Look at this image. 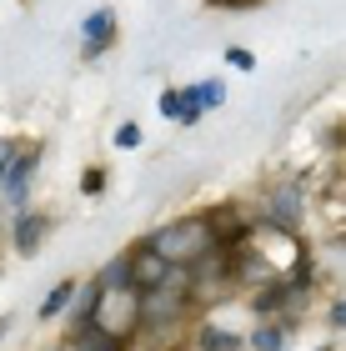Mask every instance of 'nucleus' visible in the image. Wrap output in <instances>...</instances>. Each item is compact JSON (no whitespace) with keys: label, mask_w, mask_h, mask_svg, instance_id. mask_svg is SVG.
I'll return each mask as SVG.
<instances>
[{"label":"nucleus","mask_w":346,"mask_h":351,"mask_svg":"<svg viewBox=\"0 0 346 351\" xmlns=\"http://www.w3.org/2000/svg\"><path fill=\"white\" fill-rule=\"evenodd\" d=\"M146 246L166 266H191V261H201V256L216 251V226L206 216H181V221H171V226H161Z\"/></svg>","instance_id":"1"},{"label":"nucleus","mask_w":346,"mask_h":351,"mask_svg":"<svg viewBox=\"0 0 346 351\" xmlns=\"http://www.w3.org/2000/svg\"><path fill=\"white\" fill-rule=\"evenodd\" d=\"M181 306H186V286H151L146 291V301L136 306V322L140 326H166V322H176L181 316Z\"/></svg>","instance_id":"2"},{"label":"nucleus","mask_w":346,"mask_h":351,"mask_svg":"<svg viewBox=\"0 0 346 351\" xmlns=\"http://www.w3.org/2000/svg\"><path fill=\"white\" fill-rule=\"evenodd\" d=\"M125 276H131V286H140V291H151V286L166 281V261L156 256L151 246H140L131 261H125Z\"/></svg>","instance_id":"3"},{"label":"nucleus","mask_w":346,"mask_h":351,"mask_svg":"<svg viewBox=\"0 0 346 351\" xmlns=\"http://www.w3.org/2000/svg\"><path fill=\"white\" fill-rule=\"evenodd\" d=\"M266 221H271L276 231H291L296 221H301V186H281V191H271V211H266Z\"/></svg>","instance_id":"4"},{"label":"nucleus","mask_w":346,"mask_h":351,"mask_svg":"<svg viewBox=\"0 0 346 351\" xmlns=\"http://www.w3.org/2000/svg\"><path fill=\"white\" fill-rule=\"evenodd\" d=\"M36 161H40V151H30V156H15L10 176L0 181V186H5V201H10V206H21V201H25V186H30V171H36Z\"/></svg>","instance_id":"5"},{"label":"nucleus","mask_w":346,"mask_h":351,"mask_svg":"<svg viewBox=\"0 0 346 351\" xmlns=\"http://www.w3.org/2000/svg\"><path fill=\"white\" fill-rule=\"evenodd\" d=\"M111 36H116V15L111 10H96L86 21V56H101L106 45H111Z\"/></svg>","instance_id":"6"},{"label":"nucleus","mask_w":346,"mask_h":351,"mask_svg":"<svg viewBox=\"0 0 346 351\" xmlns=\"http://www.w3.org/2000/svg\"><path fill=\"white\" fill-rule=\"evenodd\" d=\"M45 226H51L45 216H21V221H15V251H21V256H30V251L40 246Z\"/></svg>","instance_id":"7"},{"label":"nucleus","mask_w":346,"mask_h":351,"mask_svg":"<svg viewBox=\"0 0 346 351\" xmlns=\"http://www.w3.org/2000/svg\"><path fill=\"white\" fill-rule=\"evenodd\" d=\"M186 101H191L196 110H211V106H221V101H226V86H221V81H201V86L186 90Z\"/></svg>","instance_id":"8"},{"label":"nucleus","mask_w":346,"mask_h":351,"mask_svg":"<svg viewBox=\"0 0 346 351\" xmlns=\"http://www.w3.org/2000/svg\"><path fill=\"white\" fill-rule=\"evenodd\" d=\"M81 351H121V341L106 337L101 326H86V331H81Z\"/></svg>","instance_id":"9"},{"label":"nucleus","mask_w":346,"mask_h":351,"mask_svg":"<svg viewBox=\"0 0 346 351\" xmlns=\"http://www.w3.org/2000/svg\"><path fill=\"white\" fill-rule=\"evenodd\" d=\"M71 291H75V281H60L55 291H51V296L40 301V316H55V311H60V306H66V301H71Z\"/></svg>","instance_id":"10"},{"label":"nucleus","mask_w":346,"mask_h":351,"mask_svg":"<svg viewBox=\"0 0 346 351\" xmlns=\"http://www.w3.org/2000/svg\"><path fill=\"white\" fill-rule=\"evenodd\" d=\"M251 341H256V351H281V346H286V326H266Z\"/></svg>","instance_id":"11"},{"label":"nucleus","mask_w":346,"mask_h":351,"mask_svg":"<svg viewBox=\"0 0 346 351\" xmlns=\"http://www.w3.org/2000/svg\"><path fill=\"white\" fill-rule=\"evenodd\" d=\"M201 346H206V351H231L236 337H226V331H201Z\"/></svg>","instance_id":"12"},{"label":"nucleus","mask_w":346,"mask_h":351,"mask_svg":"<svg viewBox=\"0 0 346 351\" xmlns=\"http://www.w3.org/2000/svg\"><path fill=\"white\" fill-rule=\"evenodd\" d=\"M156 106H161V116L176 121L181 116V90H161V101H156Z\"/></svg>","instance_id":"13"},{"label":"nucleus","mask_w":346,"mask_h":351,"mask_svg":"<svg viewBox=\"0 0 346 351\" xmlns=\"http://www.w3.org/2000/svg\"><path fill=\"white\" fill-rule=\"evenodd\" d=\"M116 146H140V131H136V125H131V121H125V125H121V131H116Z\"/></svg>","instance_id":"14"},{"label":"nucleus","mask_w":346,"mask_h":351,"mask_svg":"<svg viewBox=\"0 0 346 351\" xmlns=\"http://www.w3.org/2000/svg\"><path fill=\"white\" fill-rule=\"evenodd\" d=\"M226 60H231L236 71H251V66H256V56H251V51H226Z\"/></svg>","instance_id":"15"},{"label":"nucleus","mask_w":346,"mask_h":351,"mask_svg":"<svg viewBox=\"0 0 346 351\" xmlns=\"http://www.w3.org/2000/svg\"><path fill=\"white\" fill-rule=\"evenodd\" d=\"M10 166H15V146L5 141V146H0V181H5V176H10Z\"/></svg>","instance_id":"16"},{"label":"nucleus","mask_w":346,"mask_h":351,"mask_svg":"<svg viewBox=\"0 0 346 351\" xmlns=\"http://www.w3.org/2000/svg\"><path fill=\"white\" fill-rule=\"evenodd\" d=\"M5 331H10V316H5V322H0V337H5Z\"/></svg>","instance_id":"17"},{"label":"nucleus","mask_w":346,"mask_h":351,"mask_svg":"<svg viewBox=\"0 0 346 351\" xmlns=\"http://www.w3.org/2000/svg\"><path fill=\"white\" fill-rule=\"evenodd\" d=\"M221 5H246V0H221Z\"/></svg>","instance_id":"18"}]
</instances>
